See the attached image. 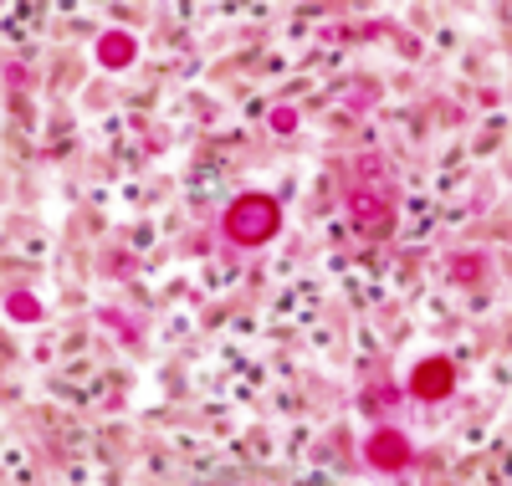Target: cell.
I'll return each instance as SVG.
<instances>
[{
    "label": "cell",
    "mask_w": 512,
    "mask_h": 486,
    "mask_svg": "<svg viewBox=\"0 0 512 486\" xmlns=\"http://www.w3.org/2000/svg\"><path fill=\"white\" fill-rule=\"evenodd\" d=\"M349 210H354V220H359V231H364V236H390V226H395V210H390V195H374V190H359Z\"/></svg>",
    "instance_id": "cell-2"
},
{
    "label": "cell",
    "mask_w": 512,
    "mask_h": 486,
    "mask_svg": "<svg viewBox=\"0 0 512 486\" xmlns=\"http://www.w3.org/2000/svg\"><path fill=\"white\" fill-rule=\"evenodd\" d=\"M369 456H374V466H405V461H410V451H405L400 435H374Z\"/></svg>",
    "instance_id": "cell-4"
},
{
    "label": "cell",
    "mask_w": 512,
    "mask_h": 486,
    "mask_svg": "<svg viewBox=\"0 0 512 486\" xmlns=\"http://www.w3.org/2000/svg\"><path fill=\"white\" fill-rule=\"evenodd\" d=\"M128 52H134V47H128V36H108L103 41V62H113V67L128 62Z\"/></svg>",
    "instance_id": "cell-5"
},
{
    "label": "cell",
    "mask_w": 512,
    "mask_h": 486,
    "mask_svg": "<svg viewBox=\"0 0 512 486\" xmlns=\"http://www.w3.org/2000/svg\"><path fill=\"white\" fill-rule=\"evenodd\" d=\"M272 231H277V205L267 195H241L226 210V236L236 246H262V241H272Z\"/></svg>",
    "instance_id": "cell-1"
},
{
    "label": "cell",
    "mask_w": 512,
    "mask_h": 486,
    "mask_svg": "<svg viewBox=\"0 0 512 486\" xmlns=\"http://www.w3.org/2000/svg\"><path fill=\"white\" fill-rule=\"evenodd\" d=\"M451 384H456V374H451L446 359H431V364L415 369V394H420V400H446Z\"/></svg>",
    "instance_id": "cell-3"
}]
</instances>
